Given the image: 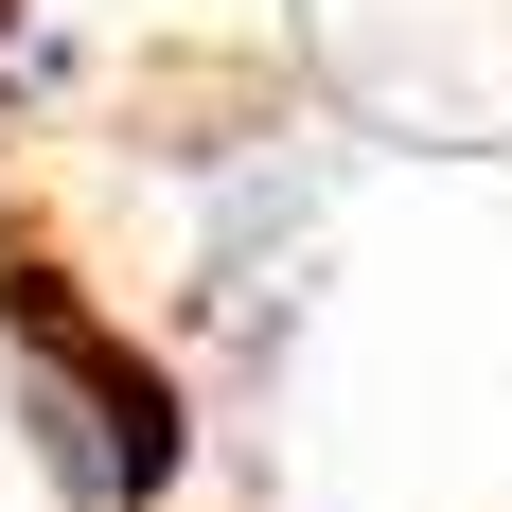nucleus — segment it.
I'll list each match as a JSON object with an SVG mask.
<instances>
[{"instance_id": "f257e3e1", "label": "nucleus", "mask_w": 512, "mask_h": 512, "mask_svg": "<svg viewBox=\"0 0 512 512\" xmlns=\"http://www.w3.org/2000/svg\"><path fill=\"white\" fill-rule=\"evenodd\" d=\"M0 354H18V424H36V460L71 512H159L195 477V407H177V371L89 318L53 265H0Z\"/></svg>"}]
</instances>
